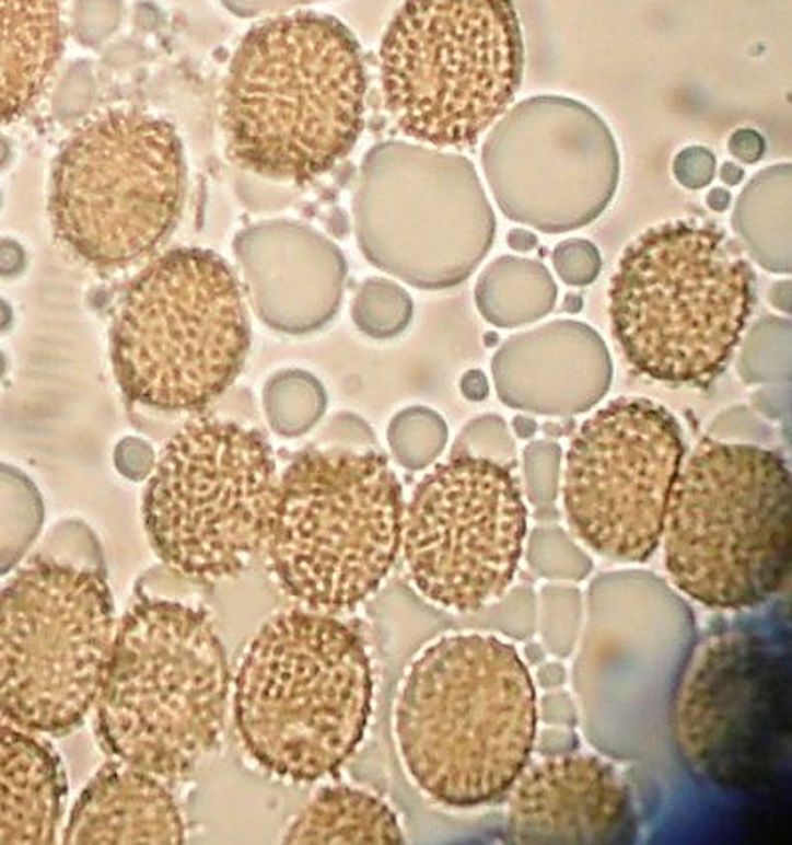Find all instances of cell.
Returning <instances> with one entry per match:
<instances>
[{"label":"cell","instance_id":"obj_28","mask_svg":"<svg viewBox=\"0 0 792 845\" xmlns=\"http://www.w3.org/2000/svg\"><path fill=\"white\" fill-rule=\"evenodd\" d=\"M264 408L271 428L286 438L312 430L327 408L324 384L312 372L286 369L264 386Z\"/></svg>","mask_w":792,"mask_h":845},{"label":"cell","instance_id":"obj_38","mask_svg":"<svg viewBox=\"0 0 792 845\" xmlns=\"http://www.w3.org/2000/svg\"><path fill=\"white\" fill-rule=\"evenodd\" d=\"M772 436L774 432L771 426L762 422L755 410L747 406H733L723 410L709 426V438L721 442L765 445L772 442Z\"/></svg>","mask_w":792,"mask_h":845},{"label":"cell","instance_id":"obj_9","mask_svg":"<svg viewBox=\"0 0 792 845\" xmlns=\"http://www.w3.org/2000/svg\"><path fill=\"white\" fill-rule=\"evenodd\" d=\"M522 76L511 0H405L381 44L386 109L432 147L476 143L508 112Z\"/></svg>","mask_w":792,"mask_h":845},{"label":"cell","instance_id":"obj_7","mask_svg":"<svg viewBox=\"0 0 792 845\" xmlns=\"http://www.w3.org/2000/svg\"><path fill=\"white\" fill-rule=\"evenodd\" d=\"M405 499L376 450L312 448L278 479L266 555L290 599L343 612L371 599L400 553Z\"/></svg>","mask_w":792,"mask_h":845},{"label":"cell","instance_id":"obj_31","mask_svg":"<svg viewBox=\"0 0 792 845\" xmlns=\"http://www.w3.org/2000/svg\"><path fill=\"white\" fill-rule=\"evenodd\" d=\"M351 315L366 337L393 339L410 325L415 303L407 289L393 279L369 278L354 293Z\"/></svg>","mask_w":792,"mask_h":845},{"label":"cell","instance_id":"obj_26","mask_svg":"<svg viewBox=\"0 0 792 845\" xmlns=\"http://www.w3.org/2000/svg\"><path fill=\"white\" fill-rule=\"evenodd\" d=\"M557 293L555 278L541 262L508 254L490 262L476 281L478 311L500 329L547 317L555 310Z\"/></svg>","mask_w":792,"mask_h":845},{"label":"cell","instance_id":"obj_8","mask_svg":"<svg viewBox=\"0 0 792 845\" xmlns=\"http://www.w3.org/2000/svg\"><path fill=\"white\" fill-rule=\"evenodd\" d=\"M109 340L131 403L163 413L209 406L238 379L251 349L234 269L212 250H168L127 288Z\"/></svg>","mask_w":792,"mask_h":845},{"label":"cell","instance_id":"obj_18","mask_svg":"<svg viewBox=\"0 0 792 845\" xmlns=\"http://www.w3.org/2000/svg\"><path fill=\"white\" fill-rule=\"evenodd\" d=\"M508 794L513 844H630L637 837L628 784L593 754H551L527 766Z\"/></svg>","mask_w":792,"mask_h":845},{"label":"cell","instance_id":"obj_14","mask_svg":"<svg viewBox=\"0 0 792 845\" xmlns=\"http://www.w3.org/2000/svg\"><path fill=\"white\" fill-rule=\"evenodd\" d=\"M529 511L508 465L450 455L405 506L400 553L418 592L440 609L474 614L517 577Z\"/></svg>","mask_w":792,"mask_h":845},{"label":"cell","instance_id":"obj_51","mask_svg":"<svg viewBox=\"0 0 792 845\" xmlns=\"http://www.w3.org/2000/svg\"><path fill=\"white\" fill-rule=\"evenodd\" d=\"M769 301H771L772 308L781 310L782 313H791L792 311V283L791 279H781V281H774L771 289H769Z\"/></svg>","mask_w":792,"mask_h":845},{"label":"cell","instance_id":"obj_36","mask_svg":"<svg viewBox=\"0 0 792 845\" xmlns=\"http://www.w3.org/2000/svg\"><path fill=\"white\" fill-rule=\"evenodd\" d=\"M488 612L496 629L513 639H529L537 632V597L529 584L508 590L500 600L481 609Z\"/></svg>","mask_w":792,"mask_h":845},{"label":"cell","instance_id":"obj_57","mask_svg":"<svg viewBox=\"0 0 792 845\" xmlns=\"http://www.w3.org/2000/svg\"><path fill=\"white\" fill-rule=\"evenodd\" d=\"M14 323V310L11 303L0 298V333H7Z\"/></svg>","mask_w":792,"mask_h":845},{"label":"cell","instance_id":"obj_21","mask_svg":"<svg viewBox=\"0 0 792 845\" xmlns=\"http://www.w3.org/2000/svg\"><path fill=\"white\" fill-rule=\"evenodd\" d=\"M63 844H183L185 820L155 774L107 764L88 783L63 827Z\"/></svg>","mask_w":792,"mask_h":845},{"label":"cell","instance_id":"obj_10","mask_svg":"<svg viewBox=\"0 0 792 845\" xmlns=\"http://www.w3.org/2000/svg\"><path fill=\"white\" fill-rule=\"evenodd\" d=\"M185 190L175 127L136 107L107 109L80 125L54 161V236L92 268H126L177 227Z\"/></svg>","mask_w":792,"mask_h":845},{"label":"cell","instance_id":"obj_41","mask_svg":"<svg viewBox=\"0 0 792 845\" xmlns=\"http://www.w3.org/2000/svg\"><path fill=\"white\" fill-rule=\"evenodd\" d=\"M94 82H92V76L85 72L84 78H78V68L66 76L62 88L56 93V115L68 121V119H75L78 115L84 114L85 109L92 105L94 100Z\"/></svg>","mask_w":792,"mask_h":845},{"label":"cell","instance_id":"obj_27","mask_svg":"<svg viewBox=\"0 0 792 845\" xmlns=\"http://www.w3.org/2000/svg\"><path fill=\"white\" fill-rule=\"evenodd\" d=\"M43 523L44 501L38 487L19 467L0 464V575L24 557Z\"/></svg>","mask_w":792,"mask_h":845},{"label":"cell","instance_id":"obj_2","mask_svg":"<svg viewBox=\"0 0 792 845\" xmlns=\"http://www.w3.org/2000/svg\"><path fill=\"white\" fill-rule=\"evenodd\" d=\"M366 72L353 32L329 14L273 16L242 38L222 97L229 157L252 175L310 183L353 151Z\"/></svg>","mask_w":792,"mask_h":845},{"label":"cell","instance_id":"obj_6","mask_svg":"<svg viewBox=\"0 0 792 845\" xmlns=\"http://www.w3.org/2000/svg\"><path fill=\"white\" fill-rule=\"evenodd\" d=\"M662 541L669 582L706 609L779 597L792 560L787 460L767 445L706 438L682 465Z\"/></svg>","mask_w":792,"mask_h":845},{"label":"cell","instance_id":"obj_11","mask_svg":"<svg viewBox=\"0 0 792 845\" xmlns=\"http://www.w3.org/2000/svg\"><path fill=\"white\" fill-rule=\"evenodd\" d=\"M149 475L147 536L178 575L232 577L266 545L280 477L258 430L220 418L195 420L168 440Z\"/></svg>","mask_w":792,"mask_h":845},{"label":"cell","instance_id":"obj_12","mask_svg":"<svg viewBox=\"0 0 792 845\" xmlns=\"http://www.w3.org/2000/svg\"><path fill=\"white\" fill-rule=\"evenodd\" d=\"M114 599L92 568L36 558L0 590V713L32 732L84 722L114 650Z\"/></svg>","mask_w":792,"mask_h":845},{"label":"cell","instance_id":"obj_42","mask_svg":"<svg viewBox=\"0 0 792 845\" xmlns=\"http://www.w3.org/2000/svg\"><path fill=\"white\" fill-rule=\"evenodd\" d=\"M115 465L126 477L139 482L153 472L155 454H153L151 445L143 440L126 438L119 442L117 450H115Z\"/></svg>","mask_w":792,"mask_h":845},{"label":"cell","instance_id":"obj_45","mask_svg":"<svg viewBox=\"0 0 792 845\" xmlns=\"http://www.w3.org/2000/svg\"><path fill=\"white\" fill-rule=\"evenodd\" d=\"M753 408L765 418L779 420L789 408V384H765V389L753 394Z\"/></svg>","mask_w":792,"mask_h":845},{"label":"cell","instance_id":"obj_59","mask_svg":"<svg viewBox=\"0 0 792 845\" xmlns=\"http://www.w3.org/2000/svg\"><path fill=\"white\" fill-rule=\"evenodd\" d=\"M7 367H9V361H7V355L0 351V379H2L4 374H7Z\"/></svg>","mask_w":792,"mask_h":845},{"label":"cell","instance_id":"obj_29","mask_svg":"<svg viewBox=\"0 0 792 845\" xmlns=\"http://www.w3.org/2000/svg\"><path fill=\"white\" fill-rule=\"evenodd\" d=\"M737 374L745 384H789L792 371V321L762 315L739 340Z\"/></svg>","mask_w":792,"mask_h":845},{"label":"cell","instance_id":"obj_19","mask_svg":"<svg viewBox=\"0 0 792 845\" xmlns=\"http://www.w3.org/2000/svg\"><path fill=\"white\" fill-rule=\"evenodd\" d=\"M234 254L252 310L270 329L307 335L327 325L341 308L347 259L312 227L264 220L236 234Z\"/></svg>","mask_w":792,"mask_h":845},{"label":"cell","instance_id":"obj_20","mask_svg":"<svg viewBox=\"0 0 792 845\" xmlns=\"http://www.w3.org/2000/svg\"><path fill=\"white\" fill-rule=\"evenodd\" d=\"M491 377L510 408L574 416L603 401L613 382V359L591 325L555 320L505 340L491 359Z\"/></svg>","mask_w":792,"mask_h":845},{"label":"cell","instance_id":"obj_33","mask_svg":"<svg viewBox=\"0 0 792 845\" xmlns=\"http://www.w3.org/2000/svg\"><path fill=\"white\" fill-rule=\"evenodd\" d=\"M525 541L523 555L537 577L581 582L593 570L591 557L561 526H537Z\"/></svg>","mask_w":792,"mask_h":845},{"label":"cell","instance_id":"obj_37","mask_svg":"<svg viewBox=\"0 0 792 845\" xmlns=\"http://www.w3.org/2000/svg\"><path fill=\"white\" fill-rule=\"evenodd\" d=\"M552 266L567 286H591L601 274V252L584 238H569L552 250Z\"/></svg>","mask_w":792,"mask_h":845},{"label":"cell","instance_id":"obj_49","mask_svg":"<svg viewBox=\"0 0 792 845\" xmlns=\"http://www.w3.org/2000/svg\"><path fill=\"white\" fill-rule=\"evenodd\" d=\"M459 391L471 403H481L490 394V382L480 369H471L464 372V377L459 379Z\"/></svg>","mask_w":792,"mask_h":845},{"label":"cell","instance_id":"obj_58","mask_svg":"<svg viewBox=\"0 0 792 845\" xmlns=\"http://www.w3.org/2000/svg\"><path fill=\"white\" fill-rule=\"evenodd\" d=\"M11 143H9V139L4 135H0V169H4V166L11 163Z\"/></svg>","mask_w":792,"mask_h":845},{"label":"cell","instance_id":"obj_13","mask_svg":"<svg viewBox=\"0 0 792 845\" xmlns=\"http://www.w3.org/2000/svg\"><path fill=\"white\" fill-rule=\"evenodd\" d=\"M353 217L363 256L418 289L458 286L496 240V215L468 159L403 141L366 153Z\"/></svg>","mask_w":792,"mask_h":845},{"label":"cell","instance_id":"obj_54","mask_svg":"<svg viewBox=\"0 0 792 845\" xmlns=\"http://www.w3.org/2000/svg\"><path fill=\"white\" fill-rule=\"evenodd\" d=\"M513 430H515V433L520 436V438H532V436H535V432H537V424H535V420L533 418H529V416H523V414H520V416H515L513 418Z\"/></svg>","mask_w":792,"mask_h":845},{"label":"cell","instance_id":"obj_15","mask_svg":"<svg viewBox=\"0 0 792 845\" xmlns=\"http://www.w3.org/2000/svg\"><path fill=\"white\" fill-rule=\"evenodd\" d=\"M684 462V430L666 406L638 396L606 403L567 452L563 506L574 536L608 560L647 563L662 545Z\"/></svg>","mask_w":792,"mask_h":845},{"label":"cell","instance_id":"obj_5","mask_svg":"<svg viewBox=\"0 0 792 845\" xmlns=\"http://www.w3.org/2000/svg\"><path fill=\"white\" fill-rule=\"evenodd\" d=\"M230 673L205 610L139 599L115 632L97 695L105 751L159 778H183L219 744Z\"/></svg>","mask_w":792,"mask_h":845},{"label":"cell","instance_id":"obj_53","mask_svg":"<svg viewBox=\"0 0 792 845\" xmlns=\"http://www.w3.org/2000/svg\"><path fill=\"white\" fill-rule=\"evenodd\" d=\"M730 190H725V188H713V190H709L708 207L711 208V210H715V212H725V210L730 208Z\"/></svg>","mask_w":792,"mask_h":845},{"label":"cell","instance_id":"obj_16","mask_svg":"<svg viewBox=\"0 0 792 845\" xmlns=\"http://www.w3.org/2000/svg\"><path fill=\"white\" fill-rule=\"evenodd\" d=\"M789 668L777 644L747 628L709 634L682 665L672 732L694 773L723 788L769 778L789 739Z\"/></svg>","mask_w":792,"mask_h":845},{"label":"cell","instance_id":"obj_17","mask_svg":"<svg viewBox=\"0 0 792 845\" xmlns=\"http://www.w3.org/2000/svg\"><path fill=\"white\" fill-rule=\"evenodd\" d=\"M481 165L501 212L545 234L594 222L620 178L618 147L605 119L561 95L515 105L488 135Z\"/></svg>","mask_w":792,"mask_h":845},{"label":"cell","instance_id":"obj_56","mask_svg":"<svg viewBox=\"0 0 792 845\" xmlns=\"http://www.w3.org/2000/svg\"><path fill=\"white\" fill-rule=\"evenodd\" d=\"M545 653H547V650L539 646V644H527V648L523 650V660H525V663L527 665H539V663H543L545 661Z\"/></svg>","mask_w":792,"mask_h":845},{"label":"cell","instance_id":"obj_35","mask_svg":"<svg viewBox=\"0 0 792 845\" xmlns=\"http://www.w3.org/2000/svg\"><path fill=\"white\" fill-rule=\"evenodd\" d=\"M450 455H476L513 467L517 460V445L510 426L500 414H481L462 428Z\"/></svg>","mask_w":792,"mask_h":845},{"label":"cell","instance_id":"obj_55","mask_svg":"<svg viewBox=\"0 0 792 845\" xmlns=\"http://www.w3.org/2000/svg\"><path fill=\"white\" fill-rule=\"evenodd\" d=\"M720 176L725 185L735 186L739 185L741 181H743L745 171L737 163H725V165L721 166Z\"/></svg>","mask_w":792,"mask_h":845},{"label":"cell","instance_id":"obj_30","mask_svg":"<svg viewBox=\"0 0 792 845\" xmlns=\"http://www.w3.org/2000/svg\"><path fill=\"white\" fill-rule=\"evenodd\" d=\"M449 443V424L436 410L410 406L388 424V445L407 470H424L439 460Z\"/></svg>","mask_w":792,"mask_h":845},{"label":"cell","instance_id":"obj_50","mask_svg":"<svg viewBox=\"0 0 792 845\" xmlns=\"http://www.w3.org/2000/svg\"><path fill=\"white\" fill-rule=\"evenodd\" d=\"M569 678V671L561 661H543L537 665L535 680L545 691L561 690Z\"/></svg>","mask_w":792,"mask_h":845},{"label":"cell","instance_id":"obj_24","mask_svg":"<svg viewBox=\"0 0 792 845\" xmlns=\"http://www.w3.org/2000/svg\"><path fill=\"white\" fill-rule=\"evenodd\" d=\"M398 815L376 794L354 786H329L295 815L283 844H405Z\"/></svg>","mask_w":792,"mask_h":845},{"label":"cell","instance_id":"obj_47","mask_svg":"<svg viewBox=\"0 0 792 845\" xmlns=\"http://www.w3.org/2000/svg\"><path fill=\"white\" fill-rule=\"evenodd\" d=\"M28 256L21 242L12 238H0V278H19L26 269Z\"/></svg>","mask_w":792,"mask_h":845},{"label":"cell","instance_id":"obj_39","mask_svg":"<svg viewBox=\"0 0 792 845\" xmlns=\"http://www.w3.org/2000/svg\"><path fill=\"white\" fill-rule=\"evenodd\" d=\"M322 440L334 448L376 450V438L371 426L351 413L337 414L322 432Z\"/></svg>","mask_w":792,"mask_h":845},{"label":"cell","instance_id":"obj_23","mask_svg":"<svg viewBox=\"0 0 792 845\" xmlns=\"http://www.w3.org/2000/svg\"><path fill=\"white\" fill-rule=\"evenodd\" d=\"M62 48V0H0V125L36 104Z\"/></svg>","mask_w":792,"mask_h":845},{"label":"cell","instance_id":"obj_48","mask_svg":"<svg viewBox=\"0 0 792 845\" xmlns=\"http://www.w3.org/2000/svg\"><path fill=\"white\" fill-rule=\"evenodd\" d=\"M537 739H539V749L545 753L563 754L573 751V744H571L574 742L573 732L567 727H549L541 734L537 732Z\"/></svg>","mask_w":792,"mask_h":845},{"label":"cell","instance_id":"obj_46","mask_svg":"<svg viewBox=\"0 0 792 845\" xmlns=\"http://www.w3.org/2000/svg\"><path fill=\"white\" fill-rule=\"evenodd\" d=\"M727 147H730L731 155L735 157L737 161L753 165V163L761 161L767 144H765V139H762V135L759 131L743 127V129L733 131Z\"/></svg>","mask_w":792,"mask_h":845},{"label":"cell","instance_id":"obj_3","mask_svg":"<svg viewBox=\"0 0 792 845\" xmlns=\"http://www.w3.org/2000/svg\"><path fill=\"white\" fill-rule=\"evenodd\" d=\"M373 691V663L357 629L325 612L288 610L268 620L242 656L238 737L273 776L322 780L365 739Z\"/></svg>","mask_w":792,"mask_h":845},{"label":"cell","instance_id":"obj_34","mask_svg":"<svg viewBox=\"0 0 792 845\" xmlns=\"http://www.w3.org/2000/svg\"><path fill=\"white\" fill-rule=\"evenodd\" d=\"M563 450L551 440H537L523 450L525 497L535 507V517L549 523L557 519L555 501L559 497Z\"/></svg>","mask_w":792,"mask_h":845},{"label":"cell","instance_id":"obj_4","mask_svg":"<svg viewBox=\"0 0 792 845\" xmlns=\"http://www.w3.org/2000/svg\"><path fill=\"white\" fill-rule=\"evenodd\" d=\"M755 308V274L720 228L672 220L628 244L608 289L613 333L634 371L706 384L727 367Z\"/></svg>","mask_w":792,"mask_h":845},{"label":"cell","instance_id":"obj_22","mask_svg":"<svg viewBox=\"0 0 792 845\" xmlns=\"http://www.w3.org/2000/svg\"><path fill=\"white\" fill-rule=\"evenodd\" d=\"M66 794L53 746L0 722V845L54 844Z\"/></svg>","mask_w":792,"mask_h":845},{"label":"cell","instance_id":"obj_43","mask_svg":"<svg viewBox=\"0 0 792 845\" xmlns=\"http://www.w3.org/2000/svg\"><path fill=\"white\" fill-rule=\"evenodd\" d=\"M90 11H94L92 21L75 24V34L84 44H97L114 32L119 19V0H82Z\"/></svg>","mask_w":792,"mask_h":845},{"label":"cell","instance_id":"obj_40","mask_svg":"<svg viewBox=\"0 0 792 845\" xmlns=\"http://www.w3.org/2000/svg\"><path fill=\"white\" fill-rule=\"evenodd\" d=\"M715 166L718 161L708 147L691 144L684 151H679L674 159V175L678 178L679 185L686 186L689 190H698L713 181Z\"/></svg>","mask_w":792,"mask_h":845},{"label":"cell","instance_id":"obj_1","mask_svg":"<svg viewBox=\"0 0 792 845\" xmlns=\"http://www.w3.org/2000/svg\"><path fill=\"white\" fill-rule=\"evenodd\" d=\"M537 690L508 639L466 629L420 651L403 680L395 739L420 792L449 808L500 800L537 744Z\"/></svg>","mask_w":792,"mask_h":845},{"label":"cell","instance_id":"obj_52","mask_svg":"<svg viewBox=\"0 0 792 845\" xmlns=\"http://www.w3.org/2000/svg\"><path fill=\"white\" fill-rule=\"evenodd\" d=\"M508 244H510L515 252H532L537 246V236L533 234L532 230H525V228H513L510 234H508Z\"/></svg>","mask_w":792,"mask_h":845},{"label":"cell","instance_id":"obj_25","mask_svg":"<svg viewBox=\"0 0 792 845\" xmlns=\"http://www.w3.org/2000/svg\"><path fill=\"white\" fill-rule=\"evenodd\" d=\"M733 230L762 269H792V169L772 165L750 178L733 210Z\"/></svg>","mask_w":792,"mask_h":845},{"label":"cell","instance_id":"obj_44","mask_svg":"<svg viewBox=\"0 0 792 845\" xmlns=\"http://www.w3.org/2000/svg\"><path fill=\"white\" fill-rule=\"evenodd\" d=\"M537 719L549 727L573 729L579 722V709L569 693L561 690L547 691L541 699L537 697Z\"/></svg>","mask_w":792,"mask_h":845},{"label":"cell","instance_id":"obj_32","mask_svg":"<svg viewBox=\"0 0 792 845\" xmlns=\"http://www.w3.org/2000/svg\"><path fill=\"white\" fill-rule=\"evenodd\" d=\"M583 592L571 584H547L537 599V629L543 648L555 658H569L581 636Z\"/></svg>","mask_w":792,"mask_h":845}]
</instances>
